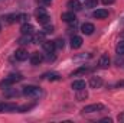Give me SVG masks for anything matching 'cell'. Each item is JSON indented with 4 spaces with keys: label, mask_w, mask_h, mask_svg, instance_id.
<instances>
[{
    "label": "cell",
    "mask_w": 124,
    "mask_h": 123,
    "mask_svg": "<svg viewBox=\"0 0 124 123\" xmlns=\"http://www.w3.org/2000/svg\"><path fill=\"white\" fill-rule=\"evenodd\" d=\"M43 26H45V29H43V32H45V33H49V32H54V26H52V25L49 26V23H48V25H43Z\"/></svg>",
    "instance_id": "4316f807"
},
{
    "label": "cell",
    "mask_w": 124,
    "mask_h": 123,
    "mask_svg": "<svg viewBox=\"0 0 124 123\" xmlns=\"http://www.w3.org/2000/svg\"><path fill=\"white\" fill-rule=\"evenodd\" d=\"M42 45H43V49H45L48 54H54L55 49H56V45H55V42H52V41H45Z\"/></svg>",
    "instance_id": "52a82bcc"
},
{
    "label": "cell",
    "mask_w": 124,
    "mask_h": 123,
    "mask_svg": "<svg viewBox=\"0 0 124 123\" xmlns=\"http://www.w3.org/2000/svg\"><path fill=\"white\" fill-rule=\"evenodd\" d=\"M61 19L63 22H66V23H75L77 22V18H75L74 12H65V13H62Z\"/></svg>",
    "instance_id": "5b68a950"
},
{
    "label": "cell",
    "mask_w": 124,
    "mask_h": 123,
    "mask_svg": "<svg viewBox=\"0 0 124 123\" xmlns=\"http://www.w3.org/2000/svg\"><path fill=\"white\" fill-rule=\"evenodd\" d=\"M102 1V4H105V6H108V4H113L116 0H101Z\"/></svg>",
    "instance_id": "4dcf8cb0"
},
{
    "label": "cell",
    "mask_w": 124,
    "mask_h": 123,
    "mask_svg": "<svg viewBox=\"0 0 124 123\" xmlns=\"http://www.w3.org/2000/svg\"><path fill=\"white\" fill-rule=\"evenodd\" d=\"M117 120H118L120 123H124V112H121V113L117 116Z\"/></svg>",
    "instance_id": "f546056e"
},
{
    "label": "cell",
    "mask_w": 124,
    "mask_h": 123,
    "mask_svg": "<svg viewBox=\"0 0 124 123\" xmlns=\"http://www.w3.org/2000/svg\"><path fill=\"white\" fill-rule=\"evenodd\" d=\"M87 97H88V91H87L85 88L77 90V100H78V101H82V100H85Z\"/></svg>",
    "instance_id": "ac0fdd59"
},
{
    "label": "cell",
    "mask_w": 124,
    "mask_h": 123,
    "mask_svg": "<svg viewBox=\"0 0 124 123\" xmlns=\"http://www.w3.org/2000/svg\"><path fill=\"white\" fill-rule=\"evenodd\" d=\"M36 44H39V42H45V32H40V33H38L36 36H35V39H33Z\"/></svg>",
    "instance_id": "7402d4cb"
},
{
    "label": "cell",
    "mask_w": 124,
    "mask_h": 123,
    "mask_svg": "<svg viewBox=\"0 0 124 123\" xmlns=\"http://www.w3.org/2000/svg\"><path fill=\"white\" fill-rule=\"evenodd\" d=\"M40 93H42L40 88L36 87V86H26V87H23V94L29 96V97H39Z\"/></svg>",
    "instance_id": "3957f363"
},
{
    "label": "cell",
    "mask_w": 124,
    "mask_h": 123,
    "mask_svg": "<svg viewBox=\"0 0 124 123\" xmlns=\"http://www.w3.org/2000/svg\"><path fill=\"white\" fill-rule=\"evenodd\" d=\"M110 62H111L110 57H108L107 54H104V55H101V57H100V60H98V65H100V67H102V68H105V67H108V65H110Z\"/></svg>",
    "instance_id": "5bb4252c"
},
{
    "label": "cell",
    "mask_w": 124,
    "mask_h": 123,
    "mask_svg": "<svg viewBox=\"0 0 124 123\" xmlns=\"http://www.w3.org/2000/svg\"><path fill=\"white\" fill-rule=\"evenodd\" d=\"M94 31H95V28H94L93 23H84V25L81 26V32H82L84 35H93Z\"/></svg>",
    "instance_id": "8fae6325"
},
{
    "label": "cell",
    "mask_w": 124,
    "mask_h": 123,
    "mask_svg": "<svg viewBox=\"0 0 124 123\" xmlns=\"http://www.w3.org/2000/svg\"><path fill=\"white\" fill-rule=\"evenodd\" d=\"M17 19H19V15H7V16H4L6 23H15V22H17Z\"/></svg>",
    "instance_id": "ffe728a7"
},
{
    "label": "cell",
    "mask_w": 124,
    "mask_h": 123,
    "mask_svg": "<svg viewBox=\"0 0 124 123\" xmlns=\"http://www.w3.org/2000/svg\"><path fill=\"white\" fill-rule=\"evenodd\" d=\"M23 77L20 75V74H10V75H7L1 83H0V87H9V86H12V84H15V83H17V81H20Z\"/></svg>",
    "instance_id": "6da1fadb"
},
{
    "label": "cell",
    "mask_w": 124,
    "mask_h": 123,
    "mask_svg": "<svg viewBox=\"0 0 124 123\" xmlns=\"http://www.w3.org/2000/svg\"><path fill=\"white\" fill-rule=\"evenodd\" d=\"M93 16L95 19H105L108 16V10H105V9H97L93 13Z\"/></svg>",
    "instance_id": "7c38bea8"
},
{
    "label": "cell",
    "mask_w": 124,
    "mask_h": 123,
    "mask_svg": "<svg viewBox=\"0 0 124 123\" xmlns=\"http://www.w3.org/2000/svg\"><path fill=\"white\" fill-rule=\"evenodd\" d=\"M66 6L69 7V10H71V12H78V10H81V9H82L81 3H79L78 0H69V1L66 3Z\"/></svg>",
    "instance_id": "ba28073f"
},
{
    "label": "cell",
    "mask_w": 124,
    "mask_h": 123,
    "mask_svg": "<svg viewBox=\"0 0 124 123\" xmlns=\"http://www.w3.org/2000/svg\"><path fill=\"white\" fill-rule=\"evenodd\" d=\"M87 6L88 7H95L97 6V0H87Z\"/></svg>",
    "instance_id": "f1b7e54d"
},
{
    "label": "cell",
    "mask_w": 124,
    "mask_h": 123,
    "mask_svg": "<svg viewBox=\"0 0 124 123\" xmlns=\"http://www.w3.org/2000/svg\"><path fill=\"white\" fill-rule=\"evenodd\" d=\"M104 109V104L101 103H95V104H90V106H85L82 109V113H93V112H100Z\"/></svg>",
    "instance_id": "277c9868"
},
{
    "label": "cell",
    "mask_w": 124,
    "mask_h": 123,
    "mask_svg": "<svg viewBox=\"0 0 124 123\" xmlns=\"http://www.w3.org/2000/svg\"><path fill=\"white\" fill-rule=\"evenodd\" d=\"M85 1H87V0H85Z\"/></svg>",
    "instance_id": "e575fe53"
},
{
    "label": "cell",
    "mask_w": 124,
    "mask_h": 123,
    "mask_svg": "<svg viewBox=\"0 0 124 123\" xmlns=\"http://www.w3.org/2000/svg\"><path fill=\"white\" fill-rule=\"evenodd\" d=\"M0 31H1V26H0Z\"/></svg>",
    "instance_id": "836d02e7"
},
{
    "label": "cell",
    "mask_w": 124,
    "mask_h": 123,
    "mask_svg": "<svg viewBox=\"0 0 124 123\" xmlns=\"http://www.w3.org/2000/svg\"><path fill=\"white\" fill-rule=\"evenodd\" d=\"M116 52L120 54V55H124V41H120L116 46Z\"/></svg>",
    "instance_id": "44dd1931"
},
{
    "label": "cell",
    "mask_w": 124,
    "mask_h": 123,
    "mask_svg": "<svg viewBox=\"0 0 124 123\" xmlns=\"http://www.w3.org/2000/svg\"><path fill=\"white\" fill-rule=\"evenodd\" d=\"M19 107L15 103H0V112H15Z\"/></svg>",
    "instance_id": "8992f818"
},
{
    "label": "cell",
    "mask_w": 124,
    "mask_h": 123,
    "mask_svg": "<svg viewBox=\"0 0 124 123\" xmlns=\"http://www.w3.org/2000/svg\"><path fill=\"white\" fill-rule=\"evenodd\" d=\"M87 71H88V68H87V67H81V68L75 70V71L72 72V75H79V74H85Z\"/></svg>",
    "instance_id": "cb8c5ba5"
},
{
    "label": "cell",
    "mask_w": 124,
    "mask_h": 123,
    "mask_svg": "<svg viewBox=\"0 0 124 123\" xmlns=\"http://www.w3.org/2000/svg\"><path fill=\"white\" fill-rule=\"evenodd\" d=\"M32 107H33V104H25V106H22V107H19L17 110H19L20 113H23V112H28V110H31Z\"/></svg>",
    "instance_id": "d4e9b609"
},
{
    "label": "cell",
    "mask_w": 124,
    "mask_h": 123,
    "mask_svg": "<svg viewBox=\"0 0 124 123\" xmlns=\"http://www.w3.org/2000/svg\"><path fill=\"white\" fill-rule=\"evenodd\" d=\"M42 1H45V3H51L52 0H42Z\"/></svg>",
    "instance_id": "d6a6232c"
},
{
    "label": "cell",
    "mask_w": 124,
    "mask_h": 123,
    "mask_svg": "<svg viewBox=\"0 0 124 123\" xmlns=\"http://www.w3.org/2000/svg\"><path fill=\"white\" fill-rule=\"evenodd\" d=\"M90 86H91L93 88H100V87L102 86V78H101V77H91Z\"/></svg>",
    "instance_id": "4fadbf2b"
},
{
    "label": "cell",
    "mask_w": 124,
    "mask_h": 123,
    "mask_svg": "<svg viewBox=\"0 0 124 123\" xmlns=\"http://www.w3.org/2000/svg\"><path fill=\"white\" fill-rule=\"evenodd\" d=\"M36 20H38L40 25H48L49 20H51V18L48 16V13H46L43 9H38V10H36Z\"/></svg>",
    "instance_id": "7a4b0ae2"
},
{
    "label": "cell",
    "mask_w": 124,
    "mask_h": 123,
    "mask_svg": "<svg viewBox=\"0 0 124 123\" xmlns=\"http://www.w3.org/2000/svg\"><path fill=\"white\" fill-rule=\"evenodd\" d=\"M20 45H26V44H31L33 42V36H32V33H28V35H22L20 38H19V41H17Z\"/></svg>",
    "instance_id": "9a60e30c"
},
{
    "label": "cell",
    "mask_w": 124,
    "mask_h": 123,
    "mask_svg": "<svg viewBox=\"0 0 124 123\" xmlns=\"http://www.w3.org/2000/svg\"><path fill=\"white\" fill-rule=\"evenodd\" d=\"M15 57H16V60L17 61H25V60H28V51L26 49H23V48H20V49H17L16 52H15Z\"/></svg>",
    "instance_id": "9c48e42d"
},
{
    "label": "cell",
    "mask_w": 124,
    "mask_h": 123,
    "mask_svg": "<svg viewBox=\"0 0 124 123\" xmlns=\"http://www.w3.org/2000/svg\"><path fill=\"white\" fill-rule=\"evenodd\" d=\"M55 45H56V48H63V39H56L55 41Z\"/></svg>",
    "instance_id": "83f0119b"
},
{
    "label": "cell",
    "mask_w": 124,
    "mask_h": 123,
    "mask_svg": "<svg viewBox=\"0 0 124 123\" xmlns=\"http://www.w3.org/2000/svg\"><path fill=\"white\" fill-rule=\"evenodd\" d=\"M43 61V55L39 52H33L31 55V64L32 65H39L40 62Z\"/></svg>",
    "instance_id": "30bf717a"
},
{
    "label": "cell",
    "mask_w": 124,
    "mask_h": 123,
    "mask_svg": "<svg viewBox=\"0 0 124 123\" xmlns=\"http://www.w3.org/2000/svg\"><path fill=\"white\" fill-rule=\"evenodd\" d=\"M81 45H82V38H81V36H74V38L71 39V46H72L74 49L81 48Z\"/></svg>",
    "instance_id": "2e32d148"
},
{
    "label": "cell",
    "mask_w": 124,
    "mask_h": 123,
    "mask_svg": "<svg viewBox=\"0 0 124 123\" xmlns=\"http://www.w3.org/2000/svg\"><path fill=\"white\" fill-rule=\"evenodd\" d=\"M72 88L77 91V90H82V88H85V81H82V80H77V81H74L72 83Z\"/></svg>",
    "instance_id": "d6986e66"
},
{
    "label": "cell",
    "mask_w": 124,
    "mask_h": 123,
    "mask_svg": "<svg viewBox=\"0 0 124 123\" xmlns=\"http://www.w3.org/2000/svg\"><path fill=\"white\" fill-rule=\"evenodd\" d=\"M33 31H35V28L32 26L31 23H23L22 25V28H20V32H22V35H28V33H33Z\"/></svg>",
    "instance_id": "e0dca14e"
},
{
    "label": "cell",
    "mask_w": 124,
    "mask_h": 123,
    "mask_svg": "<svg viewBox=\"0 0 124 123\" xmlns=\"http://www.w3.org/2000/svg\"><path fill=\"white\" fill-rule=\"evenodd\" d=\"M28 19H29V16L28 15H19V19H17V22H22V23H26L28 22Z\"/></svg>",
    "instance_id": "484cf974"
},
{
    "label": "cell",
    "mask_w": 124,
    "mask_h": 123,
    "mask_svg": "<svg viewBox=\"0 0 124 123\" xmlns=\"http://www.w3.org/2000/svg\"><path fill=\"white\" fill-rule=\"evenodd\" d=\"M101 122H104V123H111V122H113V119H111V117H104V119H101Z\"/></svg>",
    "instance_id": "1f68e13d"
},
{
    "label": "cell",
    "mask_w": 124,
    "mask_h": 123,
    "mask_svg": "<svg viewBox=\"0 0 124 123\" xmlns=\"http://www.w3.org/2000/svg\"><path fill=\"white\" fill-rule=\"evenodd\" d=\"M46 78H48L49 81H56V80H59L61 77H59V74H56V72H51V74L46 75Z\"/></svg>",
    "instance_id": "603a6c76"
}]
</instances>
